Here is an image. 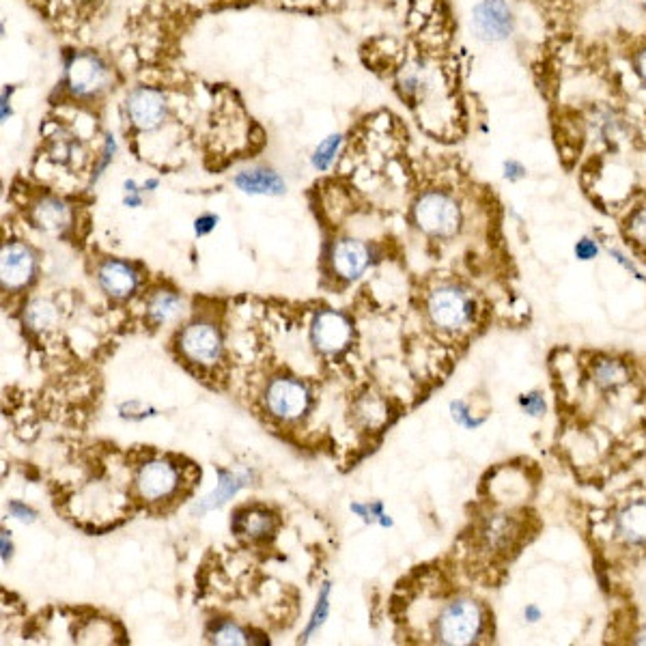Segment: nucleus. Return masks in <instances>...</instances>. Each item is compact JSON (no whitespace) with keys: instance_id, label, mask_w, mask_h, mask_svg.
I'll list each match as a JSON object with an SVG mask.
<instances>
[{"instance_id":"f257e3e1","label":"nucleus","mask_w":646,"mask_h":646,"mask_svg":"<svg viewBox=\"0 0 646 646\" xmlns=\"http://www.w3.org/2000/svg\"><path fill=\"white\" fill-rule=\"evenodd\" d=\"M414 220L427 235L451 237L461 224V209L451 194L429 190L416 201Z\"/></svg>"},{"instance_id":"f03ea898","label":"nucleus","mask_w":646,"mask_h":646,"mask_svg":"<svg viewBox=\"0 0 646 646\" xmlns=\"http://www.w3.org/2000/svg\"><path fill=\"white\" fill-rule=\"evenodd\" d=\"M517 31L511 0H479L472 9V33L483 44H504Z\"/></svg>"},{"instance_id":"7ed1b4c3","label":"nucleus","mask_w":646,"mask_h":646,"mask_svg":"<svg viewBox=\"0 0 646 646\" xmlns=\"http://www.w3.org/2000/svg\"><path fill=\"white\" fill-rule=\"evenodd\" d=\"M483 612L472 599H457L442 610L435 634L444 644H472L481 634Z\"/></svg>"},{"instance_id":"20e7f679","label":"nucleus","mask_w":646,"mask_h":646,"mask_svg":"<svg viewBox=\"0 0 646 646\" xmlns=\"http://www.w3.org/2000/svg\"><path fill=\"white\" fill-rule=\"evenodd\" d=\"M67 89L76 97H95L108 89L110 69L93 52H76L65 65Z\"/></svg>"},{"instance_id":"39448f33","label":"nucleus","mask_w":646,"mask_h":646,"mask_svg":"<svg viewBox=\"0 0 646 646\" xmlns=\"http://www.w3.org/2000/svg\"><path fill=\"white\" fill-rule=\"evenodd\" d=\"M474 304L468 293L457 287H440L429 298V317L442 330H457L470 321Z\"/></svg>"},{"instance_id":"423d86ee","label":"nucleus","mask_w":646,"mask_h":646,"mask_svg":"<svg viewBox=\"0 0 646 646\" xmlns=\"http://www.w3.org/2000/svg\"><path fill=\"white\" fill-rule=\"evenodd\" d=\"M128 119L140 132H151L166 119V97L149 87H138L128 95Z\"/></svg>"},{"instance_id":"0eeeda50","label":"nucleus","mask_w":646,"mask_h":646,"mask_svg":"<svg viewBox=\"0 0 646 646\" xmlns=\"http://www.w3.org/2000/svg\"><path fill=\"white\" fill-rule=\"evenodd\" d=\"M268 401L270 412L278 418L293 420L306 412L308 407V392L306 388L296 382V379H274L268 388Z\"/></svg>"},{"instance_id":"6e6552de","label":"nucleus","mask_w":646,"mask_h":646,"mask_svg":"<svg viewBox=\"0 0 646 646\" xmlns=\"http://www.w3.org/2000/svg\"><path fill=\"white\" fill-rule=\"evenodd\" d=\"M181 351L199 364H214L222 354L220 332L212 323H194L181 334Z\"/></svg>"},{"instance_id":"1a4fd4ad","label":"nucleus","mask_w":646,"mask_h":646,"mask_svg":"<svg viewBox=\"0 0 646 646\" xmlns=\"http://www.w3.org/2000/svg\"><path fill=\"white\" fill-rule=\"evenodd\" d=\"M0 274H3L5 289H22L31 283L35 274V257L31 248L24 244L11 242L3 246V261H0Z\"/></svg>"},{"instance_id":"9d476101","label":"nucleus","mask_w":646,"mask_h":646,"mask_svg":"<svg viewBox=\"0 0 646 646\" xmlns=\"http://www.w3.org/2000/svg\"><path fill=\"white\" fill-rule=\"evenodd\" d=\"M138 494L145 500H160L173 494L177 487V470L168 461H149L136 476Z\"/></svg>"},{"instance_id":"9b49d317","label":"nucleus","mask_w":646,"mask_h":646,"mask_svg":"<svg viewBox=\"0 0 646 646\" xmlns=\"http://www.w3.org/2000/svg\"><path fill=\"white\" fill-rule=\"evenodd\" d=\"M351 339V326L345 315L336 311H323L313 323V343L317 349L334 354L341 351Z\"/></svg>"},{"instance_id":"f8f14e48","label":"nucleus","mask_w":646,"mask_h":646,"mask_svg":"<svg viewBox=\"0 0 646 646\" xmlns=\"http://www.w3.org/2000/svg\"><path fill=\"white\" fill-rule=\"evenodd\" d=\"M369 261H371V252L362 242L341 240L339 244H334V250H332L334 270L347 280L358 278L364 270H367Z\"/></svg>"},{"instance_id":"ddd939ff","label":"nucleus","mask_w":646,"mask_h":646,"mask_svg":"<svg viewBox=\"0 0 646 646\" xmlns=\"http://www.w3.org/2000/svg\"><path fill=\"white\" fill-rule=\"evenodd\" d=\"M100 285L112 298H128L138 285V276L123 261H106L100 268Z\"/></svg>"},{"instance_id":"4468645a","label":"nucleus","mask_w":646,"mask_h":646,"mask_svg":"<svg viewBox=\"0 0 646 646\" xmlns=\"http://www.w3.org/2000/svg\"><path fill=\"white\" fill-rule=\"evenodd\" d=\"M235 186L246 194L278 196L285 192V181L274 171H265V168H252V171L240 173L235 177Z\"/></svg>"},{"instance_id":"2eb2a0df","label":"nucleus","mask_w":646,"mask_h":646,"mask_svg":"<svg viewBox=\"0 0 646 646\" xmlns=\"http://www.w3.org/2000/svg\"><path fill=\"white\" fill-rule=\"evenodd\" d=\"M33 218L44 231L61 233L69 227V222H72V212H69V207L63 201L48 196V199H41L33 207Z\"/></svg>"},{"instance_id":"dca6fc26","label":"nucleus","mask_w":646,"mask_h":646,"mask_svg":"<svg viewBox=\"0 0 646 646\" xmlns=\"http://www.w3.org/2000/svg\"><path fill=\"white\" fill-rule=\"evenodd\" d=\"M616 528H619V535L627 543L631 545L646 543V504L634 502L629 504V507H625L619 515Z\"/></svg>"},{"instance_id":"f3484780","label":"nucleus","mask_w":646,"mask_h":646,"mask_svg":"<svg viewBox=\"0 0 646 646\" xmlns=\"http://www.w3.org/2000/svg\"><path fill=\"white\" fill-rule=\"evenodd\" d=\"M218 476H220L218 487L205 500H201V504H199V507H196V511L205 513V511H212V509L222 507L224 502L231 500L237 494V491H240L248 483V476L246 474H231V472L220 470Z\"/></svg>"},{"instance_id":"a211bd4d","label":"nucleus","mask_w":646,"mask_h":646,"mask_svg":"<svg viewBox=\"0 0 646 646\" xmlns=\"http://www.w3.org/2000/svg\"><path fill=\"white\" fill-rule=\"evenodd\" d=\"M591 121H593V128H595L597 136L601 140H606V143H612V140H616L627 132V119L612 106L597 108Z\"/></svg>"},{"instance_id":"6ab92c4d","label":"nucleus","mask_w":646,"mask_h":646,"mask_svg":"<svg viewBox=\"0 0 646 646\" xmlns=\"http://www.w3.org/2000/svg\"><path fill=\"white\" fill-rule=\"evenodd\" d=\"M233 530L237 535H246V537H265L272 530V517L265 511L248 509L235 515Z\"/></svg>"},{"instance_id":"aec40b11","label":"nucleus","mask_w":646,"mask_h":646,"mask_svg":"<svg viewBox=\"0 0 646 646\" xmlns=\"http://www.w3.org/2000/svg\"><path fill=\"white\" fill-rule=\"evenodd\" d=\"M179 308H181V300L175 296V293L162 291L151 300L149 317H151V321H156V323H166L179 313Z\"/></svg>"},{"instance_id":"412c9836","label":"nucleus","mask_w":646,"mask_h":646,"mask_svg":"<svg viewBox=\"0 0 646 646\" xmlns=\"http://www.w3.org/2000/svg\"><path fill=\"white\" fill-rule=\"evenodd\" d=\"M627 371L621 362L616 360H603L597 364L595 379L601 388H616L625 382Z\"/></svg>"},{"instance_id":"4be33fe9","label":"nucleus","mask_w":646,"mask_h":646,"mask_svg":"<svg viewBox=\"0 0 646 646\" xmlns=\"http://www.w3.org/2000/svg\"><path fill=\"white\" fill-rule=\"evenodd\" d=\"M341 143H343L341 134H332L323 140V143H319V147L313 153V166L317 168V171H326V168L334 162Z\"/></svg>"},{"instance_id":"5701e85b","label":"nucleus","mask_w":646,"mask_h":646,"mask_svg":"<svg viewBox=\"0 0 646 646\" xmlns=\"http://www.w3.org/2000/svg\"><path fill=\"white\" fill-rule=\"evenodd\" d=\"M56 313H54V306L50 302L44 300H37L31 306H28V313H26V321L31 323L35 330H44L48 328L50 323L54 321Z\"/></svg>"},{"instance_id":"b1692460","label":"nucleus","mask_w":646,"mask_h":646,"mask_svg":"<svg viewBox=\"0 0 646 646\" xmlns=\"http://www.w3.org/2000/svg\"><path fill=\"white\" fill-rule=\"evenodd\" d=\"M328 612H330V584H323L321 595H319V601H317V608H315V612H313L311 625H308V627H306V631H304V640H306V638H311V636L315 634V631H317L323 623H326Z\"/></svg>"},{"instance_id":"393cba45","label":"nucleus","mask_w":646,"mask_h":646,"mask_svg":"<svg viewBox=\"0 0 646 646\" xmlns=\"http://www.w3.org/2000/svg\"><path fill=\"white\" fill-rule=\"evenodd\" d=\"M212 642H216V644H248V636L233 623H218L212 631Z\"/></svg>"},{"instance_id":"a878e982","label":"nucleus","mask_w":646,"mask_h":646,"mask_svg":"<svg viewBox=\"0 0 646 646\" xmlns=\"http://www.w3.org/2000/svg\"><path fill=\"white\" fill-rule=\"evenodd\" d=\"M627 231L638 244L646 246V205L636 209V212L631 214L629 224H627Z\"/></svg>"},{"instance_id":"bb28decb","label":"nucleus","mask_w":646,"mask_h":646,"mask_svg":"<svg viewBox=\"0 0 646 646\" xmlns=\"http://www.w3.org/2000/svg\"><path fill=\"white\" fill-rule=\"evenodd\" d=\"M631 69H634V74L642 87H646V41L634 50V54H631Z\"/></svg>"},{"instance_id":"cd10ccee","label":"nucleus","mask_w":646,"mask_h":646,"mask_svg":"<svg viewBox=\"0 0 646 646\" xmlns=\"http://www.w3.org/2000/svg\"><path fill=\"white\" fill-rule=\"evenodd\" d=\"M502 171H504V179H509V181H522L528 175V168L519 160H515V158L504 160Z\"/></svg>"},{"instance_id":"c85d7f7f","label":"nucleus","mask_w":646,"mask_h":646,"mask_svg":"<svg viewBox=\"0 0 646 646\" xmlns=\"http://www.w3.org/2000/svg\"><path fill=\"white\" fill-rule=\"evenodd\" d=\"M575 255H578L584 261L593 259L597 255V244H595V240H591V237H584V240H580L578 246H575Z\"/></svg>"},{"instance_id":"c756f323","label":"nucleus","mask_w":646,"mask_h":646,"mask_svg":"<svg viewBox=\"0 0 646 646\" xmlns=\"http://www.w3.org/2000/svg\"><path fill=\"white\" fill-rule=\"evenodd\" d=\"M9 513L16 519H20V522H33V519L37 517L35 511L28 509L26 504H22V502H11L9 504Z\"/></svg>"},{"instance_id":"7c9ffc66","label":"nucleus","mask_w":646,"mask_h":646,"mask_svg":"<svg viewBox=\"0 0 646 646\" xmlns=\"http://www.w3.org/2000/svg\"><path fill=\"white\" fill-rule=\"evenodd\" d=\"M216 222H218V218H216V216H201L199 220L194 222L196 235H207L209 231H212V229L216 227Z\"/></svg>"},{"instance_id":"2f4dec72","label":"nucleus","mask_w":646,"mask_h":646,"mask_svg":"<svg viewBox=\"0 0 646 646\" xmlns=\"http://www.w3.org/2000/svg\"><path fill=\"white\" fill-rule=\"evenodd\" d=\"M125 192H128V196H125V205L138 207L140 205V190L136 188L134 181H125Z\"/></svg>"}]
</instances>
